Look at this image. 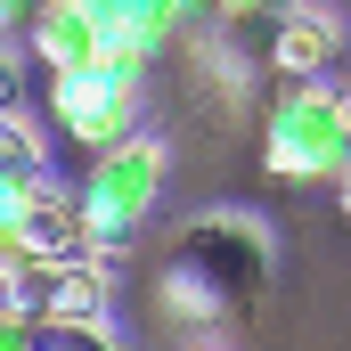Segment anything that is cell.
<instances>
[{
  "label": "cell",
  "instance_id": "4fadbf2b",
  "mask_svg": "<svg viewBox=\"0 0 351 351\" xmlns=\"http://www.w3.org/2000/svg\"><path fill=\"white\" fill-rule=\"evenodd\" d=\"M33 114V90H25V66L0 49V123H25Z\"/></svg>",
  "mask_w": 351,
  "mask_h": 351
},
{
  "label": "cell",
  "instance_id": "7c38bea8",
  "mask_svg": "<svg viewBox=\"0 0 351 351\" xmlns=\"http://www.w3.org/2000/svg\"><path fill=\"white\" fill-rule=\"evenodd\" d=\"M33 351H114V327H33Z\"/></svg>",
  "mask_w": 351,
  "mask_h": 351
},
{
  "label": "cell",
  "instance_id": "3957f363",
  "mask_svg": "<svg viewBox=\"0 0 351 351\" xmlns=\"http://www.w3.org/2000/svg\"><path fill=\"white\" fill-rule=\"evenodd\" d=\"M164 172H172V156H164V139H147V131H139L131 147H114V156H90V172L74 180V204H82V237H90L98 262L139 237V221H147L156 196H164Z\"/></svg>",
  "mask_w": 351,
  "mask_h": 351
},
{
  "label": "cell",
  "instance_id": "7a4b0ae2",
  "mask_svg": "<svg viewBox=\"0 0 351 351\" xmlns=\"http://www.w3.org/2000/svg\"><path fill=\"white\" fill-rule=\"evenodd\" d=\"M262 164L278 180H343L351 172V90L294 82L262 123Z\"/></svg>",
  "mask_w": 351,
  "mask_h": 351
},
{
  "label": "cell",
  "instance_id": "ba28073f",
  "mask_svg": "<svg viewBox=\"0 0 351 351\" xmlns=\"http://www.w3.org/2000/svg\"><path fill=\"white\" fill-rule=\"evenodd\" d=\"M25 245L41 254V262H98L82 237V204H74V188H33V204H25Z\"/></svg>",
  "mask_w": 351,
  "mask_h": 351
},
{
  "label": "cell",
  "instance_id": "5b68a950",
  "mask_svg": "<svg viewBox=\"0 0 351 351\" xmlns=\"http://www.w3.org/2000/svg\"><path fill=\"white\" fill-rule=\"evenodd\" d=\"M25 41H33V58L49 66V82H74V74H98V66H106V33H98L90 0H49V8H33V16H25Z\"/></svg>",
  "mask_w": 351,
  "mask_h": 351
},
{
  "label": "cell",
  "instance_id": "52a82bcc",
  "mask_svg": "<svg viewBox=\"0 0 351 351\" xmlns=\"http://www.w3.org/2000/svg\"><path fill=\"white\" fill-rule=\"evenodd\" d=\"M90 16H98V33H106L114 49H131V58L172 49L180 25H196V8H188V0H90Z\"/></svg>",
  "mask_w": 351,
  "mask_h": 351
},
{
  "label": "cell",
  "instance_id": "5bb4252c",
  "mask_svg": "<svg viewBox=\"0 0 351 351\" xmlns=\"http://www.w3.org/2000/svg\"><path fill=\"white\" fill-rule=\"evenodd\" d=\"M0 351H33V327H25V319H8V311H0Z\"/></svg>",
  "mask_w": 351,
  "mask_h": 351
},
{
  "label": "cell",
  "instance_id": "6da1fadb",
  "mask_svg": "<svg viewBox=\"0 0 351 351\" xmlns=\"http://www.w3.org/2000/svg\"><path fill=\"white\" fill-rule=\"evenodd\" d=\"M262 278H269V237L245 213H204L196 229H180V245L164 254V302L180 319H221Z\"/></svg>",
  "mask_w": 351,
  "mask_h": 351
},
{
  "label": "cell",
  "instance_id": "2e32d148",
  "mask_svg": "<svg viewBox=\"0 0 351 351\" xmlns=\"http://www.w3.org/2000/svg\"><path fill=\"white\" fill-rule=\"evenodd\" d=\"M335 188H343V213H351V172H343V180H335Z\"/></svg>",
  "mask_w": 351,
  "mask_h": 351
},
{
  "label": "cell",
  "instance_id": "8992f818",
  "mask_svg": "<svg viewBox=\"0 0 351 351\" xmlns=\"http://www.w3.org/2000/svg\"><path fill=\"white\" fill-rule=\"evenodd\" d=\"M343 58V16L327 8H286L278 33H269V66L286 82H327V66Z\"/></svg>",
  "mask_w": 351,
  "mask_h": 351
},
{
  "label": "cell",
  "instance_id": "9a60e30c",
  "mask_svg": "<svg viewBox=\"0 0 351 351\" xmlns=\"http://www.w3.org/2000/svg\"><path fill=\"white\" fill-rule=\"evenodd\" d=\"M8 25H25V8H8V0H0V49H8Z\"/></svg>",
  "mask_w": 351,
  "mask_h": 351
},
{
  "label": "cell",
  "instance_id": "277c9868",
  "mask_svg": "<svg viewBox=\"0 0 351 351\" xmlns=\"http://www.w3.org/2000/svg\"><path fill=\"white\" fill-rule=\"evenodd\" d=\"M49 123L90 147V156H114L139 139V90L106 82V74H74V82H49Z\"/></svg>",
  "mask_w": 351,
  "mask_h": 351
},
{
  "label": "cell",
  "instance_id": "8fae6325",
  "mask_svg": "<svg viewBox=\"0 0 351 351\" xmlns=\"http://www.w3.org/2000/svg\"><path fill=\"white\" fill-rule=\"evenodd\" d=\"M106 319H114V286H106V262H66L58 327H106Z\"/></svg>",
  "mask_w": 351,
  "mask_h": 351
},
{
  "label": "cell",
  "instance_id": "9c48e42d",
  "mask_svg": "<svg viewBox=\"0 0 351 351\" xmlns=\"http://www.w3.org/2000/svg\"><path fill=\"white\" fill-rule=\"evenodd\" d=\"M58 294H66V262H41V254H33V262L0 286V311L25 319V327H49V319H58Z\"/></svg>",
  "mask_w": 351,
  "mask_h": 351
},
{
  "label": "cell",
  "instance_id": "30bf717a",
  "mask_svg": "<svg viewBox=\"0 0 351 351\" xmlns=\"http://www.w3.org/2000/svg\"><path fill=\"white\" fill-rule=\"evenodd\" d=\"M49 139H41V123L25 114V123H0V188H49Z\"/></svg>",
  "mask_w": 351,
  "mask_h": 351
}]
</instances>
